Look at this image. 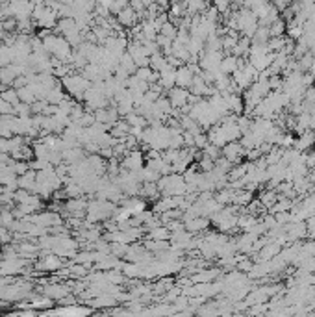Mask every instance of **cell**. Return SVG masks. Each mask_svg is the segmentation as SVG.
I'll return each instance as SVG.
<instances>
[{"mask_svg":"<svg viewBox=\"0 0 315 317\" xmlns=\"http://www.w3.org/2000/svg\"><path fill=\"white\" fill-rule=\"evenodd\" d=\"M119 65H121L122 69H126L130 75H134L135 69H137V65H135L134 58L130 56V52H124V54L121 56V60H119Z\"/></svg>","mask_w":315,"mask_h":317,"instance_id":"19","label":"cell"},{"mask_svg":"<svg viewBox=\"0 0 315 317\" xmlns=\"http://www.w3.org/2000/svg\"><path fill=\"white\" fill-rule=\"evenodd\" d=\"M63 267V262H61V258L58 254H48L45 256L41 262H37V269L39 271H48V273H54V271H60Z\"/></svg>","mask_w":315,"mask_h":317,"instance_id":"8","label":"cell"},{"mask_svg":"<svg viewBox=\"0 0 315 317\" xmlns=\"http://www.w3.org/2000/svg\"><path fill=\"white\" fill-rule=\"evenodd\" d=\"M139 195L143 197V199H158L161 193L156 182H143L139 189Z\"/></svg>","mask_w":315,"mask_h":317,"instance_id":"12","label":"cell"},{"mask_svg":"<svg viewBox=\"0 0 315 317\" xmlns=\"http://www.w3.org/2000/svg\"><path fill=\"white\" fill-rule=\"evenodd\" d=\"M160 86L165 91H169L171 88H175L176 86V67H173L171 63L167 61V65L160 71Z\"/></svg>","mask_w":315,"mask_h":317,"instance_id":"5","label":"cell"},{"mask_svg":"<svg viewBox=\"0 0 315 317\" xmlns=\"http://www.w3.org/2000/svg\"><path fill=\"white\" fill-rule=\"evenodd\" d=\"M115 19H117V22H119L122 28L130 30V28L135 26V24L139 22V15H137V11H135L134 7L128 4L126 7H122L121 11L115 15Z\"/></svg>","mask_w":315,"mask_h":317,"instance_id":"3","label":"cell"},{"mask_svg":"<svg viewBox=\"0 0 315 317\" xmlns=\"http://www.w3.org/2000/svg\"><path fill=\"white\" fill-rule=\"evenodd\" d=\"M184 224H186V230H188V232H191V234H199V232H206V228L211 224V221H210L208 217L201 215V217H193V219L184 221Z\"/></svg>","mask_w":315,"mask_h":317,"instance_id":"9","label":"cell"},{"mask_svg":"<svg viewBox=\"0 0 315 317\" xmlns=\"http://www.w3.org/2000/svg\"><path fill=\"white\" fill-rule=\"evenodd\" d=\"M61 86H63V89H67L69 95H73L76 101H84V93L88 91L91 82L84 75H67L61 78Z\"/></svg>","mask_w":315,"mask_h":317,"instance_id":"1","label":"cell"},{"mask_svg":"<svg viewBox=\"0 0 315 317\" xmlns=\"http://www.w3.org/2000/svg\"><path fill=\"white\" fill-rule=\"evenodd\" d=\"M43 293L52 299V301H60V299H63L67 295L69 290L65 286H60V284H48V286L43 288Z\"/></svg>","mask_w":315,"mask_h":317,"instance_id":"11","label":"cell"},{"mask_svg":"<svg viewBox=\"0 0 315 317\" xmlns=\"http://www.w3.org/2000/svg\"><path fill=\"white\" fill-rule=\"evenodd\" d=\"M193 78H195V73L189 69V65H186V63L176 69V86H178V88L189 89L191 88V84H193Z\"/></svg>","mask_w":315,"mask_h":317,"instance_id":"7","label":"cell"},{"mask_svg":"<svg viewBox=\"0 0 315 317\" xmlns=\"http://www.w3.org/2000/svg\"><path fill=\"white\" fill-rule=\"evenodd\" d=\"M17 93H19V101L20 102H26V104H34V102L37 101V97H35V93L32 91V88H30V86H24V88L17 89Z\"/></svg>","mask_w":315,"mask_h":317,"instance_id":"18","label":"cell"},{"mask_svg":"<svg viewBox=\"0 0 315 317\" xmlns=\"http://www.w3.org/2000/svg\"><path fill=\"white\" fill-rule=\"evenodd\" d=\"M0 97H2V99H4V101L6 102H9V104H13V106H17V104H19V93H17V89L13 88V86H11V88L9 89H4V91H2V93H0Z\"/></svg>","mask_w":315,"mask_h":317,"instance_id":"21","label":"cell"},{"mask_svg":"<svg viewBox=\"0 0 315 317\" xmlns=\"http://www.w3.org/2000/svg\"><path fill=\"white\" fill-rule=\"evenodd\" d=\"M143 167V154L139 150H128L124 154V160L121 163V169H126V171H139Z\"/></svg>","mask_w":315,"mask_h":317,"instance_id":"6","label":"cell"},{"mask_svg":"<svg viewBox=\"0 0 315 317\" xmlns=\"http://www.w3.org/2000/svg\"><path fill=\"white\" fill-rule=\"evenodd\" d=\"M148 237L150 239H171V230L167 228V224H160V226H154V228L147 230Z\"/></svg>","mask_w":315,"mask_h":317,"instance_id":"14","label":"cell"},{"mask_svg":"<svg viewBox=\"0 0 315 317\" xmlns=\"http://www.w3.org/2000/svg\"><path fill=\"white\" fill-rule=\"evenodd\" d=\"M208 143H210V139H208V134H206V132H199V134L195 135V147H197V149L202 150Z\"/></svg>","mask_w":315,"mask_h":317,"instance_id":"24","label":"cell"},{"mask_svg":"<svg viewBox=\"0 0 315 317\" xmlns=\"http://www.w3.org/2000/svg\"><path fill=\"white\" fill-rule=\"evenodd\" d=\"M286 32H288V24H286V20L284 19H276L275 22L269 24V34H271V37L286 35Z\"/></svg>","mask_w":315,"mask_h":317,"instance_id":"15","label":"cell"},{"mask_svg":"<svg viewBox=\"0 0 315 317\" xmlns=\"http://www.w3.org/2000/svg\"><path fill=\"white\" fill-rule=\"evenodd\" d=\"M243 58H237V56L234 54H226L224 58L221 60V65H219V71L221 73H224V75H234L235 71L239 69V63H241Z\"/></svg>","mask_w":315,"mask_h":317,"instance_id":"10","label":"cell"},{"mask_svg":"<svg viewBox=\"0 0 315 317\" xmlns=\"http://www.w3.org/2000/svg\"><path fill=\"white\" fill-rule=\"evenodd\" d=\"M167 93H169V101H171V104H173V108H176V109L184 108L189 101V95H191L189 93V89L178 88V86L171 88Z\"/></svg>","mask_w":315,"mask_h":317,"instance_id":"4","label":"cell"},{"mask_svg":"<svg viewBox=\"0 0 315 317\" xmlns=\"http://www.w3.org/2000/svg\"><path fill=\"white\" fill-rule=\"evenodd\" d=\"M278 193H276V189H269V188H265L262 191V195H260V203H262V206L263 208H271L273 204L278 201Z\"/></svg>","mask_w":315,"mask_h":317,"instance_id":"13","label":"cell"},{"mask_svg":"<svg viewBox=\"0 0 315 317\" xmlns=\"http://www.w3.org/2000/svg\"><path fill=\"white\" fill-rule=\"evenodd\" d=\"M202 152L206 156H210L211 160H217V158H221L222 152H221V147H217V145H213V143H208L204 149H202Z\"/></svg>","mask_w":315,"mask_h":317,"instance_id":"22","label":"cell"},{"mask_svg":"<svg viewBox=\"0 0 315 317\" xmlns=\"http://www.w3.org/2000/svg\"><path fill=\"white\" fill-rule=\"evenodd\" d=\"M6 35H7V32L2 28V24H0V43H4V39H6Z\"/></svg>","mask_w":315,"mask_h":317,"instance_id":"26","label":"cell"},{"mask_svg":"<svg viewBox=\"0 0 315 317\" xmlns=\"http://www.w3.org/2000/svg\"><path fill=\"white\" fill-rule=\"evenodd\" d=\"M221 152L228 162H232L234 165L235 163H241V160L245 158V154H247V150L243 149V145L239 143V139H237V141H228L221 149Z\"/></svg>","mask_w":315,"mask_h":317,"instance_id":"2","label":"cell"},{"mask_svg":"<svg viewBox=\"0 0 315 317\" xmlns=\"http://www.w3.org/2000/svg\"><path fill=\"white\" fill-rule=\"evenodd\" d=\"M156 4H158V6L161 7V11H165V9H169V6H171V4H169V0H156Z\"/></svg>","mask_w":315,"mask_h":317,"instance_id":"25","label":"cell"},{"mask_svg":"<svg viewBox=\"0 0 315 317\" xmlns=\"http://www.w3.org/2000/svg\"><path fill=\"white\" fill-rule=\"evenodd\" d=\"M169 247H171L169 239H148V241H145V249L150 250V252H161Z\"/></svg>","mask_w":315,"mask_h":317,"instance_id":"16","label":"cell"},{"mask_svg":"<svg viewBox=\"0 0 315 317\" xmlns=\"http://www.w3.org/2000/svg\"><path fill=\"white\" fill-rule=\"evenodd\" d=\"M160 34L165 35V37H169V39H176V34H178V26H176L173 20H167L163 26L160 28Z\"/></svg>","mask_w":315,"mask_h":317,"instance_id":"20","label":"cell"},{"mask_svg":"<svg viewBox=\"0 0 315 317\" xmlns=\"http://www.w3.org/2000/svg\"><path fill=\"white\" fill-rule=\"evenodd\" d=\"M199 167H201L202 173H210V171L215 167V160H211L210 156L204 154V156H202V160L199 162Z\"/></svg>","mask_w":315,"mask_h":317,"instance_id":"23","label":"cell"},{"mask_svg":"<svg viewBox=\"0 0 315 317\" xmlns=\"http://www.w3.org/2000/svg\"><path fill=\"white\" fill-rule=\"evenodd\" d=\"M165 65H167V56L163 54L161 50L150 56V69H152V71H158V73H160Z\"/></svg>","mask_w":315,"mask_h":317,"instance_id":"17","label":"cell"}]
</instances>
